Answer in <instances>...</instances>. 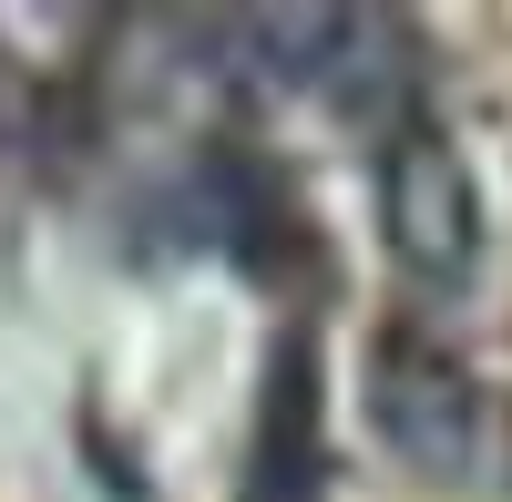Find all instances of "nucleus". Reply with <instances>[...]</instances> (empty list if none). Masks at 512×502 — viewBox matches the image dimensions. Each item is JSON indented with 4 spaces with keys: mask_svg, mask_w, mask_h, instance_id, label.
Segmentation results:
<instances>
[{
    "mask_svg": "<svg viewBox=\"0 0 512 502\" xmlns=\"http://www.w3.org/2000/svg\"><path fill=\"white\" fill-rule=\"evenodd\" d=\"M369 431L400 451L420 482H482V451H492V410L482 380L431 339H379L369 349Z\"/></svg>",
    "mask_w": 512,
    "mask_h": 502,
    "instance_id": "f257e3e1",
    "label": "nucleus"
},
{
    "mask_svg": "<svg viewBox=\"0 0 512 502\" xmlns=\"http://www.w3.org/2000/svg\"><path fill=\"white\" fill-rule=\"evenodd\" d=\"M379 236L420 287H461L482 267V195L472 164H461L431 123H400L390 154H379Z\"/></svg>",
    "mask_w": 512,
    "mask_h": 502,
    "instance_id": "f03ea898",
    "label": "nucleus"
}]
</instances>
